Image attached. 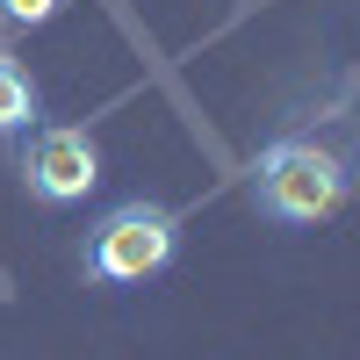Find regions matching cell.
Masks as SVG:
<instances>
[{"instance_id": "obj_3", "label": "cell", "mask_w": 360, "mask_h": 360, "mask_svg": "<svg viewBox=\"0 0 360 360\" xmlns=\"http://www.w3.org/2000/svg\"><path fill=\"white\" fill-rule=\"evenodd\" d=\"M15 173H22V188L37 202L65 209V202L94 195L101 144H94V130H79V123H29L22 130V152H15Z\"/></svg>"}, {"instance_id": "obj_2", "label": "cell", "mask_w": 360, "mask_h": 360, "mask_svg": "<svg viewBox=\"0 0 360 360\" xmlns=\"http://www.w3.org/2000/svg\"><path fill=\"white\" fill-rule=\"evenodd\" d=\"M180 252V217L166 202H115L101 209V224L86 231V245H79V266H86V281H101V288H137V281H152L166 274Z\"/></svg>"}, {"instance_id": "obj_4", "label": "cell", "mask_w": 360, "mask_h": 360, "mask_svg": "<svg viewBox=\"0 0 360 360\" xmlns=\"http://www.w3.org/2000/svg\"><path fill=\"white\" fill-rule=\"evenodd\" d=\"M37 108H44V101H37V79L0 51V137H22L29 123H37Z\"/></svg>"}, {"instance_id": "obj_5", "label": "cell", "mask_w": 360, "mask_h": 360, "mask_svg": "<svg viewBox=\"0 0 360 360\" xmlns=\"http://www.w3.org/2000/svg\"><path fill=\"white\" fill-rule=\"evenodd\" d=\"M58 8H65V0H0V22L8 29H44Z\"/></svg>"}, {"instance_id": "obj_1", "label": "cell", "mask_w": 360, "mask_h": 360, "mask_svg": "<svg viewBox=\"0 0 360 360\" xmlns=\"http://www.w3.org/2000/svg\"><path fill=\"white\" fill-rule=\"evenodd\" d=\"M353 195V173L317 137H274L252 166V209L274 224H324Z\"/></svg>"}]
</instances>
